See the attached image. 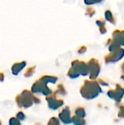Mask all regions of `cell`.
I'll use <instances>...</instances> for the list:
<instances>
[{"instance_id": "obj_23", "label": "cell", "mask_w": 124, "mask_h": 125, "mask_svg": "<svg viewBox=\"0 0 124 125\" xmlns=\"http://www.w3.org/2000/svg\"><path fill=\"white\" fill-rule=\"evenodd\" d=\"M96 26L99 27V28H101V27H103V26H105V24H106V21L103 19H99L96 21Z\"/></svg>"}, {"instance_id": "obj_24", "label": "cell", "mask_w": 124, "mask_h": 125, "mask_svg": "<svg viewBox=\"0 0 124 125\" xmlns=\"http://www.w3.org/2000/svg\"><path fill=\"white\" fill-rule=\"evenodd\" d=\"M86 51H87L86 46L82 45V46H80L79 48L77 49V53H78L79 54H83V53H85L86 52Z\"/></svg>"}, {"instance_id": "obj_25", "label": "cell", "mask_w": 124, "mask_h": 125, "mask_svg": "<svg viewBox=\"0 0 124 125\" xmlns=\"http://www.w3.org/2000/svg\"><path fill=\"white\" fill-rule=\"evenodd\" d=\"M16 118H17V119H18L20 121H23V120H24V119H25L26 116H25V114H24L22 111H20V112H18V113L17 114V115H16Z\"/></svg>"}, {"instance_id": "obj_2", "label": "cell", "mask_w": 124, "mask_h": 125, "mask_svg": "<svg viewBox=\"0 0 124 125\" xmlns=\"http://www.w3.org/2000/svg\"><path fill=\"white\" fill-rule=\"evenodd\" d=\"M15 101L17 103V105L20 108H28L31 107L33 103H39L40 100L34 96L31 92H30L28 90H24L23 91L22 93L18 94L15 97Z\"/></svg>"}, {"instance_id": "obj_26", "label": "cell", "mask_w": 124, "mask_h": 125, "mask_svg": "<svg viewBox=\"0 0 124 125\" xmlns=\"http://www.w3.org/2000/svg\"><path fill=\"white\" fill-rule=\"evenodd\" d=\"M118 116L120 118H124V106H121L120 108L119 113H118Z\"/></svg>"}, {"instance_id": "obj_12", "label": "cell", "mask_w": 124, "mask_h": 125, "mask_svg": "<svg viewBox=\"0 0 124 125\" xmlns=\"http://www.w3.org/2000/svg\"><path fill=\"white\" fill-rule=\"evenodd\" d=\"M26 66V62H20V63H18V64H15L12 66V73L14 75H17L21 70L23 69V67Z\"/></svg>"}, {"instance_id": "obj_10", "label": "cell", "mask_w": 124, "mask_h": 125, "mask_svg": "<svg viewBox=\"0 0 124 125\" xmlns=\"http://www.w3.org/2000/svg\"><path fill=\"white\" fill-rule=\"evenodd\" d=\"M106 45L108 46V50L110 52H113L117 50H118L119 48H121V46L115 41H114L112 38L111 39H108Z\"/></svg>"}, {"instance_id": "obj_5", "label": "cell", "mask_w": 124, "mask_h": 125, "mask_svg": "<svg viewBox=\"0 0 124 125\" xmlns=\"http://www.w3.org/2000/svg\"><path fill=\"white\" fill-rule=\"evenodd\" d=\"M107 95L110 98L113 99L116 103H120L124 96V88H123L120 84H117L115 89L110 90L107 92Z\"/></svg>"}, {"instance_id": "obj_7", "label": "cell", "mask_w": 124, "mask_h": 125, "mask_svg": "<svg viewBox=\"0 0 124 125\" xmlns=\"http://www.w3.org/2000/svg\"><path fill=\"white\" fill-rule=\"evenodd\" d=\"M48 107L52 110H57L64 105V101L61 99H57L56 94H52L51 95L46 97Z\"/></svg>"}, {"instance_id": "obj_19", "label": "cell", "mask_w": 124, "mask_h": 125, "mask_svg": "<svg viewBox=\"0 0 124 125\" xmlns=\"http://www.w3.org/2000/svg\"><path fill=\"white\" fill-rule=\"evenodd\" d=\"M101 2H102V0H84V3L87 6L94 5L96 4H99Z\"/></svg>"}, {"instance_id": "obj_30", "label": "cell", "mask_w": 124, "mask_h": 125, "mask_svg": "<svg viewBox=\"0 0 124 125\" xmlns=\"http://www.w3.org/2000/svg\"><path fill=\"white\" fill-rule=\"evenodd\" d=\"M4 80V75L2 74H0V81H2Z\"/></svg>"}, {"instance_id": "obj_20", "label": "cell", "mask_w": 124, "mask_h": 125, "mask_svg": "<svg viewBox=\"0 0 124 125\" xmlns=\"http://www.w3.org/2000/svg\"><path fill=\"white\" fill-rule=\"evenodd\" d=\"M47 125H60V121L59 119H57L56 117H52Z\"/></svg>"}, {"instance_id": "obj_17", "label": "cell", "mask_w": 124, "mask_h": 125, "mask_svg": "<svg viewBox=\"0 0 124 125\" xmlns=\"http://www.w3.org/2000/svg\"><path fill=\"white\" fill-rule=\"evenodd\" d=\"M55 94H60V95H64L66 94V90L64 89V87L63 86L62 84H59L58 86V88H57V90L54 93Z\"/></svg>"}, {"instance_id": "obj_11", "label": "cell", "mask_w": 124, "mask_h": 125, "mask_svg": "<svg viewBox=\"0 0 124 125\" xmlns=\"http://www.w3.org/2000/svg\"><path fill=\"white\" fill-rule=\"evenodd\" d=\"M105 21L110 22V23H112L113 25H115L116 23L115 18L114 17L112 12L110 10H105Z\"/></svg>"}, {"instance_id": "obj_13", "label": "cell", "mask_w": 124, "mask_h": 125, "mask_svg": "<svg viewBox=\"0 0 124 125\" xmlns=\"http://www.w3.org/2000/svg\"><path fill=\"white\" fill-rule=\"evenodd\" d=\"M42 81H43L45 83H56L58 81V78L56 76H51V75H45L42 78H40Z\"/></svg>"}, {"instance_id": "obj_15", "label": "cell", "mask_w": 124, "mask_h": 125, "mask_svg": "<svg viewBox=\"0 0 124 125\" xmlns=\"http://www.w3.org/2000/svg\"><path fill=\"white\" fill-rule=\"evenodd\" d=\"M75 114L76 116H78V117H80V118H85L86 115V111L82 107H77L76 108L75 111Z\"/></svg>"}, {"instance_id": "obj_29", "label": "cell", "mask_w": 124, "mask_h": 125, "mask_svg": "<svg viewBox=\"0 0 124 125\" xmlns=\"http://www.w3.org/2000/svg\"><path fill=\"white\" fill-rule=\"evenodd\" d=\"M121 70H122V72H123V73H124V62L121 64Z\"/></svg>"}, {"instance_id": "obj_31", "label": "cell", "mask_w": 124, "mask_h": 125, "mask_svg": "<svg viewBox=\"0 0 124 125\" xmlns=\"http://www.w3.org/2000/svg\"><path fill=\"white\" fill-rule=\"evenodd\" d=\"M121 79H122L123 81H124V73H123V75H121Z\"/></svg>"}, {"instance_id": "obj_14", "label": "cell", "mask_w": 124, "mask_h": 125, "mask_svg": "<svg viewBox=\"0 0 124 125\" xmlns=\"http://www.w3.org/2000/svg\"><path fill=\"white\" fill-rule=\"evenodd\" d=\"M67 75L69 78H70L72 79H75V78H77L80 75V74L75 68H74L73 67H71V68L68 71Z\"/></svg>"}, {"instance_id": "obj_22", "label": "cell", "mask_w": 124, "mask_h": 125, "mask_svg": "<svg viewBox=\"0 0 124 125\" xmlns=\"http://www.w3.org/2000/svg\"><path fill=\"white\" fill-rule=\"evenodd\" d=\"M34 69H35V67H30V68H29L27 70H26V73H25V77H30V76H31L33 74H34Z\"/></svg>"}, {"instance_id": "obj_28", "label": "cell", "mask_w": 124, "mask_h": 125, "mask_svg": "<svg viewBox=\"0 0 124 125\" xmlns=\"http://www.w3.org/2000/svg\"><path fill=\"white\" fill-rule=\"evenodd\" d=\"M99 83L100 84V85H102V86H108V83L106 82V81H105L104 80H102V79H100V80H99Z\"/></svg>"}, {"instance_id": "obj_27", "label": "cell", "mask_w": 124, "mask_h": 125, "mask_svg": "<svg viewBox=\"0 0 124 125\" xmlns=\"http://www.w3.org/2000/svg\"><path fill=\"white\" fill-rule=\"evenodd\" d=\"M99 32L102 34H105L107 33V28L105 26H103V27H101V28H99Z\"/></svg>"}, {"instance_id": "obj_6", "label": "cell", "mask_w": 124, "mask_h": 125, "mask_svg": "<svg viewBox=\"0 0 124 125\" xmlns=\"http://www.w3.org/2000/svg\"><path fill=\"white\" fill-rule=\"evenodd\" d=\"M72 67L75 68L79 72L80 75L86 76L89 74L88 63L85 62H81L79 60H74L72 62Z\"/></svg>"}, {"instance_id": "obj_3", "label": "cell", "mask_w": 124, "mask_h": 125, "mask_svg": "<svg viewBox=\"0 0 124 125\" xmlns=\"http://www.w3.org/2000/svg\"><path fill=\"white\" fill-rule=\"evenodd\" d=\"M88 66L90 80H96L98 78L101 70V66L99 63V61L96 59H91L88 62Z\"/></svg>"}, {"instance_id": "obj_16", "label": "cell", "mask_w": 124, "mask_h": 125, "mask_svg": "<svg viewBox=\"0 0 124 125\" xmlns=\"http://www.w3.org/2000/svg\"><path fill=\"white\" fill-rule=\"evenodd\" d=\"M72 122L75 125H86V122L83 118H80V117H78L76 116L72 117Z\"/></svg>"}, {"instance_id": "obj_18", "label": "cell", "mask_w": 124, "mask_h": 125, "mask_svg": "<svg viewBox=\"0 0 124 125\" xmlns=\"http://www.w3.org/2000/svg\"><path fill=\"white\" fill-rule=\"evenodd\" d=\"M95 13H96V10L93 7H88L86 10V15L90 18H92L95 15Z\"/></svg>"}, {"instance_id": "obj_4", "label": "cell", "mask_w": 124, "mask_h": 125, "mask_svg": "<svg viewBox=\"0 0 124 125\" xmlns=\"http://www.w3.org/2000/svg\"><path fill=\"white\" fill-rule=\"evenodd\" d=\"M124 57V49L121 47L118 50L110 52L109 54H107L105 57V62L106 64H113L118 62Z\"/></svg>"}, {"instance_id": "obj_1", "label": "cell", "mask_w": 124, "mask_h": 125, "mask_svg": "<svg viewBox=\"0 0 124 125\" xmlns=\"http://www.w3.org/2000/svg\"><path fill=\"white\" fill-rule=\"evenodd\" d=\"M102 92V89L99 82L95 80L86 81L84 85L80 89V94L83 97L87 100H92L98 97Z\"/></svg>"}, {"instance_id": "obj_8", "label": "cell", "mask_w": 124, "mask_h": 125, "mask_svg": "<svg viewBox=\"0 0 124 125\" xmlns=\"http://www.w3.org/2000/svg\"><path fill=\"white\" fill-rule=\"evenodd\" d=\"M58 119L65 125H69L72 123V117L71 116V111L68 107L63 108V110L58 115Z\"/></svg>"}, {"instance_id": "obj_9", "label": "cell", "mask_w": 124, "mask_h": 125, "mask_svg": "<svg viewBox=\"0 0 124 125\" xmlns=\"http://www.w3.org/2000/svg\"><path fill=\"white\" fill-rule=\"evenodd\" d=\"M112 39L117 42L121 47L124 46V30L121 31V30H115L113 33Z\"/></svg>"}, {"instance_id": "obj_32", "label": "cell", "mask_w": 124, "mask_h": 125, "mask_svg": "<svg viewBox=\"0 0 124 125\" xmlns=\"http://www.w3.org/2000/svg\"><path fill=\"white\" fill-rule=\"evenodd\" d=\"M0 125H1V122H0Z\"/></svg>"}, {"instance_id": "obj_21", "label": "cell", "mask_w": 124, "mask_h": 125, "mask_svg": "<svg viewBox=\"0 0 124 125\" xmlns=\"http://www.w3.org/2000/svg\"><path fill=\"white\" fill-rule=\"evenodd\" d=\"M10 125H20V120L15 117H12L9 121Z\"/></svg>"}]
</instances>
